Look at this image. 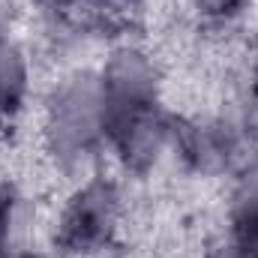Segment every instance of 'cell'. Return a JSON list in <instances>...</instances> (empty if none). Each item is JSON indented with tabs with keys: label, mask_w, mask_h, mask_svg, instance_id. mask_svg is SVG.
<instances>
[{
	"label": "cell",
	"mask_w": 258,
	"mask_h": 258,
	"mask_svg": "<svg viewBox=\"0 0 258 258\" xmlns=\"http://www.w3.org/2000/svg\"><path fill=\"white\" fill-rule=\"evenodd\" d=\"M15 207H18V192L12 186V180L9 177H0V258H3L6 243H9V234H12Z\"/></svg>",
	"instance_id": "9"
},
{
	"label": "cell",
	"mask_w": 258,
	"mask_h": 258,
	"mask_svg": "<svg viewBox=\"0 0 258 258\" xmlns=\"http://www.w3.org/2000/svg\"><path fill=\"white\" fill-rule=\"evenodd\" d=\"M111 3H120V6H141L144 0H111Z\"/></svg>",
	"instance_id": "12"
},
{
	"label": "cell",
	"mask_w": 258,
	"mask_h": 258,
	"mask_svg": "<svg viewBox=\"0 0 258 258\" xmlns=\"http://www.w3.org/2000/svg\"><path fill=\"white\" fill-rule=\"evenodd\" d=\"M174 150L195 174H219L228 168L237 141L216 120H174Z\"/></svg>",
	"instance_id": "5"
},
{
	"label": "cell",
	"mask_w": 258,
	"mask_h": 258,
	"mask_svg": "<svg viewBox=\"0 0 258 258\" xmlns=\"http://www.w3.org/2000/svg\"><path fill=\"white\" fill-rule=\"evenodd\" d=\"M30 63L24 48L9 36V15L0 6V129L9 126L27 102Z\"/></svg>",
	"instance_id": "6"
},
{
	"label": "cell",
	"mask_w": 258,
	"mask_h": 258,
	"mask_svg": "<svg viewBox=\"0 0 258 258\" xmlns=\"http://www.w3.org/2000/svg\"><path fill=\"white\" fill-rule=\"evenodd\" d=\"M42 135L48 156L66 171L81 168L99 150V144L108 141L105 105L96 75H72L51 93Z\"/></svg>",
	"instance_id": "1"
},
{
	"label": "cell",
	"mask_w": 258,
	"mask_h": 258,
	"mask_svg": "<svg viewBox=\"0 0 258 258\" xmlns=\"http://www.w3.org/2000/svg\"><path fill=\"white\" fill-rule=\"evenodd\" d=\"M231 243L243 258H258V165L240 177L231 195Z\"/></svg>",
	"instance_id": "7"
},
{
	"label": "cell",
	"mask_w": 258,
	"mask_h": 258,
	"mask_svg": "<svg viewBox=\"0 0 258 258\" xmlns=\"http://www.w3.org/2000/svg\"><path fill=\"white\" fill-rule=\"evenodd\" d=\"M96 78H99L108 132L141 111L159 108L162 69H159V60L141 45L114 48Z\"/></svg>",
	"instance_id": "3"
},
{
	"label": "cell",
	"mask_w": 258,
	"mask_h": 258,
	"mask_svg": "<svg viewBox=\"0 0 258 258\" xmlns=\"http://www.w3.org/2000/svg\"><path fill=\"white\" fill-rule=\"evenodd\" d=\"M204 258H243L237 249H234V243H222V246H213V249H207Z\"/></svg>",
	"instance_id": "10"
},
{
	"label": "cell",
	"mask_w": 258,
	"mask_h": 258,
	"mask_svg": "<svg viewBox=\"0 0 258 258\" xmlns=\"http://www.w3.org/2000/svg\"><path fill=\"white\" fill-rule=\"evenodd\" d=\"M192 6H195L198 18H201L204 24L222 27V24L237 21V18L246 12L249 0H192Z\"/></svg>",
	"instance_id": "8"
},
{
	"label": "cell",
	"mask_w": 258,
	"mask_h": 258,
	"mask_svg": "<svg viewBox=\"0 0 258 258\" xmlns=\"http://www.w3.org/2000/svg\"><path fill=\"white\" fill-rule=\"evenodd\" d=\"M123 198L114 180L90 177L66 198L54 228V246L63 255H96L108 249L120 231Z\"/></svg>",
	"instance_id": "2"
},
{
	"label": "cell",
	"mask_w": 258,
	"mask_h": 258,
	"mask_svg": "<svg viewBox=\"0 0 258 258\" xmlns=\"http://www.w3.org/2000/svg\"><path fill=\"white\" fill-rule=\"evenodd\" d=\"M249 87L258 96V45L252 48V57H249Z\"/></svg>",
	"instance_id": "11"
},
{
	"label": "cell",
	"mask_w": 258,
	"mask_h": 258,
	"mask_svg": "<svg viewBox=\"0 0 258 258\" xmlns=\"http://www.w3.org/2000/svg\"><path fill=\"white\" fill-rule=\"evenodd\" d=\"M108 141L114 144L117 159L126 171L147 174L159 162L162 150L168 144H174V117H168L162 108L141 111L111 129Z\"/></svg>",
	"instance_id": "4"
},
{
	"label": "cell",
	"mask_w": 258,
	"mask_h": 258,
	"mask_svg": "<svg viewBox=\"0 0 258 258\" xmlns=\"http://www.w3.org/2000/svg\"><path fill=\"white\" fill-rule=\"evenodd\" d=\"M9 258H39L36 252H15V255H9Z\"/></svg>",
	"instance_id": "13"
}]
</instances>
